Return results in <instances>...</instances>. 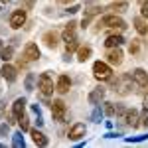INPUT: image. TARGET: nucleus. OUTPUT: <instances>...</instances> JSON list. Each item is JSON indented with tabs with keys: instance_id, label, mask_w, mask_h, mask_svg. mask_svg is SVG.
I'll return each mask as SVG.
<instances>
[{
	"instance_id": "ddd939ff",
	"label": "nucleus",
	"mask_w": 148,
	"mask_h": 148,
	"mask_svg": "<svg viewBox=\"0 0 148 148\" xmlns=\"http://www.w3.org/2000/svg\"><path fill=\"white\" fill-rule=\"evenodd\" d=\"M69 89H71V77L69 75H65V73H61L59 77H57V83H56V91L57 93H67Z\"/></svg>"
},
{
	"instance_id": "72a5a7b5",
	"label": "nucleus",
	"mask_w": 148,
	"mask_h": 148,
	"mask_svg": "<svg viewBox=\"0 0 148 148\" xmlns=\"http://www.w3.org/2000/svg\"><path fill=\"white\" fill-rule=\"evenodd\" d=\"M32 4H34V0H26V2H24L26 8H32Z\"/></svg>"
},
{
	"instance_id": "7c9ffc66",
	"label": "nucleus",
	"mask_w": 148,
	"mask_h": 148,
	"mask_svg": "<svg viewBox=\"0 0 148 148\" xmlns=\"http://www.w3.org/2000/svg\"><path fill=\"white\" fill-rule=\"evenodd\" d=\"M8 132H10V130H8V125L4 123V125L0 126V134H2V136H8Z\"/></svg>"
},
{
	"instance_id": "c9c22d12",
	"label": "nucleus",
	"mask_w": 148,
	"mask_h": 148,
	"mask_svg": "<svg viewBox=\"0 0 148 148\" xmlns=\"http://www.w3.org/2000/svg\"><path fill=\"white\" fill-rule=\"evenodd\" d=\"M144 2H146V0H138V4H144Z\"/></svg>"
},
{
	"instance_id": "6ab92c4d",
	"label": "nucleus",
	"mask_w": 148,
	"mask_h": 148,
	"mask_svg": "<svg viewBox=\"0 0 148 148\" xmlns=\"http://www.w3.org/2000/svg\"><path fill=\"white\" fill-rule=\"evenodd\" d=\"M30 134H32V140H34L36 146H47V142H49V140L46 138V134H44L42 130H38V128H32V130H30Z\"/></svg>"
},
{
	"instance_id": "aec40b11",
	"label": "nucleus",
	"mask_w": 148,
	"mask_h": 148,
	"mask_svg": "<svg viewBox=\"0 0 148 148\" xmlns=\"http://www.w3.org/2000/svg\"><path fill=\"white\" fill-rule=\"evenodd\" d=\"M123 42H125V38H123L121 34H111L107 40H105V47H107V49H111V47H121Z\"/></svg>"
},
{
	"instance_id": "393cba45",
	"label": "nucleus",
	"mask_w": 148,
	"mask_h": 148,
	"mask_svg": "<svg viewBox=\"0 0 148 148\" xmlns=\"http://www.w3.org/2000/svg\"><path fill=\"white\" fill-rule=\"evenodd\" d=\"M18 125H20V130H22V132H28V130H30V119H28L26 114H22V116L18 119Z\"/></svg>"
},
{
	"instance_id": "0eeeda50",
	"label": "nucleus",
	"mask_w": 148,
	"mask_h": 148,
	"mask_svg": "<svg viewBox=\"0 0 148 148\" xmlns=\"http://www.w3.org/2000/svg\"><path fill=\"white\" fill-rule=\"evenodd\" d=\"M40 47H38V44H34V42H28L26 46H24V53L22 57L26 59V61H38L40 59Z\"/></svg>"
},
{
	"instance_id": "c85d7f7f",
	"label": "nucleus",
	"mask_w": 148,
	"mask_h": 148,
	"mask_svg": "<svg viewBox=\"0 0 148 148\" xmlns=\"http://www.w3.org/2000/svg\"><path fill=\"white\" fill-rule=\"evenodd\" d=\"M140 16H142L144 20L148 18V0L144 2V4H140Z\"/></svg>"
},
{
	"instance_id": "e433bc0d",
	"label": "nucleus",
	"mask_w": 148,
	"mask_h": 148,
	"mask_svg": "<svg viewBox=\"0 0 148 148\" xmlns=\"http://www.w3.org/2000/svg\"><path fill=\"white\" fill-rule=\"evenodd\" d=\"M144 87H146V91H148V77H146V85H144Z\"/></svg>"
},
{
	"instance_id": "2f4dec72",
	"label": "nucleus",
	"mask_w": 148,
	"mask_h": 148,
	"mask_svg": "<svg viewBox=\"0 0 148 148\" xmlns=\"http://www.w3.org/2000/svg\"><path fill=\"white\" fill-rule=\"evenodd\" d=\"M10 2H14V0H0V10H4V8H6Z\"/></svg>"
},
{
	"instance_id": "4c0bfd02",
	"label": "nucleus",
	"mask_w": 148,
	"mask_h": 148,
	"mask_svg": "<svg viewBox=\"0 0 148 148\" xmlns=\"http://www.w3.org/2000/svg\"><path fill=\"white\" fill-rule=\"evenodd\" d=\"M0 49H2V40H0Z\"/></svg>"
},
{
	"instance_id": "7ed1b4c3",
	"label": "nucleus",
	"mask_w": 148,
	"mask_h": 148,
	"mask_svg": "<svg viewBox=\"0 0 148 148\" xmlns=\"http://www.w3.org/2000/svg\"><path fill=\"white\" fill-rule=\"evenodd\" d=\"M38 89H40V93H42L44 97H47V95L53 93V79H51L49 73H42V75L38 77Z\"/></svg>"
},
{
	"instance_id": "473e14b6",
	"label": "nucleus",
	"mask_w": 148,
	"mask_h": 148,
	"mask_svg": "<svg viewBox=\"0 0 148 148\" xmlns=\"http://www.w3.org/2000/svg\"><path fill=\"white\" fill-rule=\"evenodd\" d=\"M81 8H79V4H75V6H71V8H67V12L69 14H75V12H79Z\"/></svg>"
},
{
	"instance_id": "5701e85b",
	"label": "nucleus",
	"mask_w": 148,
	"mask_h": 148,
	"mask_svg": "<svg viewBox=\"0 0 148 148\" xmlns=\"http://www.w3.org/2000/svg\"><path fill=\"white\" fill-rule=\"evenodd\" d=\"M12 57H14V46H6L0 49V59L2 61H10Z\"/></svg>"
},
{
	"instance_id": "20e7f679",
	"label": "nucleus",
	"mask_w": 148,
	"mask_h": 148,
	"mask_svg": "<svg viewBox=\"0 0 148 148\" xmlns=\"http://www.w3.org/2000/svg\"><path fill=\"white\" fill-rule=\"evenodd\" d=\"M51 114H53V119L57 123H63L65 114H67V105L61 99H53V103H51Z\"/></svg>"
},
{
	"instance_id": "f03ea898",
	"label": "nucleus",
	"mask_w": 148,
	"mask_h": 148,
	"mask_svg": "<svg viewBox=\"0 0 148 148\" xmlns=\"http://www.w3.org/2000/svg\"><path fill=\"white\" fill-rule=\"evenodd\" d=\"M113 75V69H111V63L107 61H95L93 63V77L97 81H105Z\"/></svg>"
},
{
	"instance_id": "6e6552de",
	"label": "nucleus",
	"mask_w": 148,
	"mask_h": 148,
	"mask_svg": "<svg viewBox=\"0 0 148 148\" xmlns=\"http://www.w3.org/2000/svg\"><path fill=\"white\" fill-rule=\"evenodd\" d=\"M105 95H107V89H105L103 85H99V87H95V89L89 93L87 101L91 103V105H95V107H99V105H101V101L105 99Z\"/></svg>"
},
{
	"instance_id": "4be33fe9",
	"label": "nucleus",
	"mask_w": 148,
	"mask_h": 148,
	"mask_svg": "<svg viewBox=\"0 0 148 148\" xmlns=\"http://www.w3.org/2000/svg\"><path fill=\"white\" fill-rule=\"evenodd\" d=\"M132 24H134V30H136L140 36H146L148 34V24L144 22V18H142V16H136V18L132 20Z\"/></svg>"
},
{
	"instance_id": "412c9836",
	"label": "nucleus",
	"mask_w": 148,
	"mask_h": 148,
	"mask_svg": "<svg viewBox=\"0 0 148 148\" xmlns=\"http://www.w3.org/2000/svg\"><path fill=\"white\" fill-rule=\"evenodd\" d=\"M91 53H93V47L91 46H79V47H77V61L85 63V61L91 57Z\"/></svg>"
},
{
	"instance_id": "c756f323",
	"label": "nucleus",
	"mask_w": 148,
	"mask_h": 148,
	"mask_svg": "<svg viewBox=\"0 0 148 148\" xmlns=\"http://www.w3.org/2000/svg\"><path fill=\"white\" fill-rule=\"evenodd\" d=\"M77 47H79V44H77V40H75V42H69V44H67V51L71 53V51H75Z\"/></svg>"
},
{
	"instance_id": "423d86ee",
	"label": "nucleus",
	"mask_w": 148,
	"mask_h": 148,
	"mask_svg": "<svg viewBox=\"0 0 148 148\" xmlns=\"http://www.w3.org/2000/svg\"><path fill=\"white\" fill-rule=\"evenodd\" d=\"M26 20H28V14H26V10L24 8H20V10H14L10 14V28L12 30H20L24 24H26Z\"/></svg>"
},
{
	"instance_id": "39448f33",
	"label": "nucleus",
	"mask_w": 148,
	"mask_h": 148,
	"mask_svg": "<svg viewBox=\"0 0 148 148\" xmlns=\"http://www.w3.org/2000/svg\"><path fill=\"white\" fill-rule=\"evenodd\" d=\"M24 109H26V99H24V97L16 99V101H14V105H12V113H10V116H8V125L18 123V119L24 114Z\"/></svg>"
},
{
	"instance_id": "9d476101",
	"label": "nucleus",
	"mask_w": 148,
	"mask_h": 148,
	"mask_svg": "<svg viewBox=\"0 0 148 148\" xmlns=\"http://www.w3.org/2000/svg\"><path fill=\"white\" fill-rule=\"evenodd\" d=\"M85 132H87V126L83 125V123H75V125L69 128L67 138H69V140H79V138L85 136Z\"/></svg>"
},
{
	"instance_id": "a211bd4d",
	"label": "nucleus",
	"mask_w": 148,
	"mask_h": 148,
	"mask_svg": "<svg viewBox=\"0 0 148 148\" xmlns=\"http://www.w3.org/2000/svg\"><path fill=\"white\" fill-rule=\"evenodd\" d=\"M146 77H148V73L142 67H136L132 71V81H134V85H138V87H144L146 85Z\"/></svg>"
},
{
	"instance_id": "bb28decb",
	"label": "nucleus",
	"mask_w": 148,
	"mask_h": 148,
	"mask_svg": "<svg viewBox=\"0 0 148 148\" xmlns=\"http://www.w3.org/2000/svg\"><path fill=\"white\" fill-rule=\"evenodd\" d=\"M34 83H36V75L34 73H28V77H26V89L34 91Z\"/></svg>"
},
{
	"instance_id": "cd10ccee",
	"label": "nucleus",
	"mask_w": 148,
	"mask_h": 148,
	"mask_svg": "<svg viewBox=\"0 0 148 148\" xmlns=\"http://www.w3.org/2000/svg\"><path fill=\"white\" fill-rule=\"evenodd\" d=\"M140 125H142V126H148V103H146V107H144L142 116H140Z\"/></svg>"
},
{
	"instance_id": "a878e982",
	"label": "nucleus",
	"mask_w": 148,
	"mask_h": 148,
	"mask_svg": "<svg viewBox=\"0 0 148 148\" xmlns=\"http://www.w3.org/2000/svg\"><path fill=\"white\" fill-rule=\"evenodd\" d=\"M12 144H14L16 148H20V146L24 148V136H22V130H18V132H16V134L12 136Z\"/></svg>"
},
{
	"instance_id": "9b49d317",
	"label": "nucleus",
	"mask_w": 148,
	"mask_h": 148,
	"mask_svg": "<svg viewBox=\"0 0 148 148\" xmlns=\"http://www.w3.org/2000/svg\"><path fill=\"white\" fill-rule=\"evenodd\" d=\"M123 49L121 47H111L109 51H107V63H111V65H121L123 63Z\"/></svg>"
},
{
	"instance_id": "f257e3e1",
	"label": "nucleus",
	"mask_w": 148,
	"mask_h": 148,
	"mask_svg": "<svg viewBox=\"0 0 148 148\" xmlns=\"http://www.w3.org/2000/svg\"><path fill=\"white\" fill-rule=\"evenodd\" d=\"M103 28H119V30H125L126 28V22L123 20V18H119L116 14H107V16H103V18H99L97 20V28H95V32H99V30H103Z\"/></svg>"
},
{
	"instance_id": "f3484780",
	"label": "nucleus",
	"mask_w": 148,
	"mask_h": 148,
	"mask_svg": "<svg viewBox=\"0 0 148 148\" xmlns=\"http://www.w3.org/2000/svg\"><path fill=\"white\" fill-rule=\"evenodd\" d=\"M101 12H103L101 6H95V8H89V10H85V14H83V20H81V28L85 30V28L91 24L93 16H95V14H101Z\"/></svg>"
},
{
	"instance_id": "4468645a",
	"label": "nucleus",
	"mask_w": 148,
	"mask_h": 148,
	"mask_svg": "<svg viewBox=\"0 0 148 148\" xmlns=\"http://www.w3.org/2000/svg\"><path fill=\"white\" fill-rule=\"evenodd\" d=\"M42 42L46 44V47H49V49H56V47L59 46V36H57L53 30H49V32H46V34L42 36Z\"/></svg>"
},
{
	"instance_id": "f704fd0d",
	"label": "nucleus",
	"mask_w": 148,
	"mask_h": 148,
	"mask_svg": "<svg viewBox=\"0 0 148 148\" xmlns=\"http://www.w3.org/2000/svg\"><path fill=\"white\" fill-rule=\"evenodd\" d=\"M59 4H69V2H75V0H57Z\"/></svg>"
},
{
	"instance_id": "b1692460",
	"label": "nucleus",
	"mask_w": 148,
	"mask_h": 148,
	"mask_svg": "<svg viewBox=\"0 0 148 148\" xmlns=\"http://www.w3.org/2000/svg\"><path fill=\"white\" fill-rule=\"evenodd\" d=\"M140 44H142V40H132V42L128 44V53H130V56H138Z\"/></svg>"
},
{
	"instance_id": "2eb2a0df",
	"label": "nucleus",
	"mask_w": 148,
	"mask_h": 148,
	"mask_svg": "<svg viewBox=\"0 0 148 148\" xmlns=\"http://www.w3.org/2000/svg\"><path fill=\"white\" fill-rule=\"evenodd\" d=\"M75 26H77V22H69L67 26H65V30L61 32V40L63 42H75L77 40V36H75Z\"/></svg>"
},
{
	"instance_id": "dca6fc26",
	"label": "nucleus",
	"mask_w": 148,
	"mask_h": 148,
	"mask_svg": "<svg viewBox=\"0 0 148 148\" xmlns=\"http://www.w3.org/2000/svg\"><path fill=\"white\" fill-rule=\"evenodd\" d=\"M105 10L111 12V14H123V12L128 10V2H125V0H116V2H113V4H109Z\"/></svg>"
},
{
	"instance_id": "1a4fd4ad",
	"label": "nucleus",
	"mask_w": 148,
	"mask_h": 148,
	"mask_svg": "<svg viewBox=\"0 0 148 148\" xmlns=\"http://www.w3.org/2000/svg\"><path fill=\"white\" fill-rule=\"evenodd\" d=\"M0 75L8 81V83H14L16 77H18V67H14V65H10L8 61H4V65H2V69H0Z\"/></svg>"
},
{
	"instance_id": "f8f14e48",
	"label": "nucleus",
	"mask_w": 148,
	"mask_h": 148,
	"mask_svg": "<svg viewBox=\"0 0 148 148\" xmlns=\"http://www.w3.org/2000/svg\"><path fill=\"white\" fill-rule=\"evenodd\" d=\"M121 119H123L128 126H132V128H136V126L140 125V123H138V121H140V116H138V111H136V109H126L125 114H123Z\"/></svg>"
}]
</instances>
